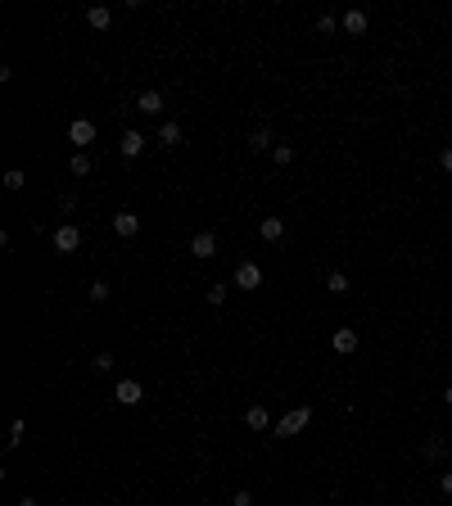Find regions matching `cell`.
Instances as JSON below:
<instances>
[{
  "label": "cell",
  "instance_id": "obj_26",
  "mask_svg": "<svg viewBox=\"0 0 452 506\" xmlns=\"http://www.w3.org/2000/svg\"><path fill=\"white\" fill-rule=\"evenodd\" d=\"M335 27H339V19H335V14H321V19H317V32H335Z\"/></svg>",
  "mask_w": 452,
  "mask_h": 506
},
{
  "label": "cell",
  "instance_id": "obj_30",
  "mask_svg": "<svg viewBox=\"0 0 452 506\" xmlns=\"http://www.w3.org/2000/svg\"><path fill=\"white\" fill-rule=\"evenodd\" d=\"M443 402H448V407H452V384H448V389H443Z\"/></svg>",
  "mask_w": 452,
  "mask_h": 506
},
{
  "label": "cell",
  "instance_id": "obj_21",
  "mask_svg": "<svg viewBox=\"0 0 452 506\" xmlns=\"http://www.w3.org/2000/svg\"><path fill=\"white\" fill-rule=\"evenodd\" d=\"M19 443H23V420H14V425H10V439H5V452H14Z\"/></svg>",
  "mask_w": 452,
  "mask_h": 506
},
{
  "label": "cell",
  "instance_id": "obj_19",
  "mask_svg": "<svg viewBox=\"0 0 452 506\" xmlns=\"http://www.w3.org/2000/svg\"><path fill=\"white\" fill-rule=\"evenodd\" d=\"M91 367H95L100 376H104V371H113V353H104V348H100V353L91 357Z\"/></svg>",
  "mask_w": 452,
  "mask_h": 506
},
{
  "label": "cell",
  "instance_id": "obj_24",
  "mask_svg": "<svg viewBox=\"0 0 452 506\" xmlns=\"http://www.w3.org/2000/svg\"><path fill=\"white\" fill-rule=\"evenodd\" d=\"M271 159H276L280 168H285V163H294V145H276V150H271Z\"/></svg>",
  "mask_w": 452,
  "mask_h": 506
},
{
  "label": "cell",
  "instance_id": "obj_23",
  "mask_svg": "<svg viewBox=\"0 0 452 506\" xmlns=\"http://www.w3.org/2000/svg\"><path fill=\"white\" fill-rule=\"evenodd\" d=\"M425 461H443V443L439 439H425Z\"/></svg>",
  "mask_w": 452,
  "mask_h": 506
},
{
  "label": "cell",
  "instance_id": "obj_31",
  "mask_svg": "<svg viewBox=\"0 0 452 506\" xmlns=\"http://www.w3.org/2000/svg\"><path fill=\"white\" fill-rule=\"evenodd\" d=\"M19 506H36V502H32V497H19Z\"/></svg>",
  "mask_w": 452,
  "mask_h": 506
},
{
  "label": "cell",
  "instance_id": "obj_5",
  "mask_svg": "<svg viewBox=\"0 0 452 506\" xmlns=\"http://www.w3.org/2000/svg\"><path fill=\"white\" fill-rule=\"evenodd\" d=\"M113 398H118L122 407H136V402L145 398V389H140V380H118V384H113Z\"/></svg>",
  "mask_w": 452,
  "mask_h": 506
},
{
  "label": "cell",
  "instance_id": "obj_14",
  "mask_svg": "<svg viewBox=\"0 0 452 506\" xmlns=\"http://www.w3.org/2000/svg\"><path fill=\"white\" fill-rule=\"evenodd\" d=\"M249 150H253V154H271V150H276V140H271V131H267V127H258L253 136H249Z\"/></svg>",
  "mask_w": 452,
  "mask_h": 506
},
{
  "label": "cell",
  "instance_id": "obj_22",
  "mask_svg": "<svg viewBox=\"0 0 452 506\" xmlns=\"http://www.w3.org/2000/svg\"><path fill=\"white\" fill-rule=\"evenodd\" d=\"M91 172V154H73V176H87Z\"/></svg>",
  "mask_w": 452,
  "mask_h": 506
},
{
  "label": "cell",
  "instance_id": "obj_17",
  "mask_svg": "<svg viewBox=\"0 0 452 506\" xmlns=\"http://www.w3.org/2000/svg\"><path fill=\"white\" fill-rule=\"evenodd\" d=\"M159 140L168 145V150H172V145H181V127H177V122H163V127H159Z\"/></svg>",
  "mask_w": 452,
  "mask_h": 506
},
{
  "label": "cell",
  "instance_id": "obj_15",
  "mask_svg": "<svg viewBox=\"0 0 452 506\" xmlns=\"http://www.w3.org/2000/svg\"><path fill=\"white\" fill-rule=\"evenodd\" d=\"M87 23H91V27H95V32H104L109 23H113V14H109L104 5H95V10H87Z\"/></svg>",
  "mask_w": 452,
  "mask_h": 506
},
{
  "label": "cell",
  "instance_id": "obj_12",
  "mask_svg": "<svg viewBox=\"0 0 452 506\" xmlns=\"http://www.w3.org/2000/svg\"><path fill=\"white\" fill-rule=\"evenodd\" d=\"M339 27H344L348 36H362V32H366V14H362V10H348L344 19H339Z\"/></svg>",
  "mask_w": 452,
  "mask_h": 506
},
{
  "label": "cell",
  "instance_id": "obj_25",
  "mask_svg": "<svg viewBox=\"0 0 452 506\" xmlns=\"http://www.w3.org/2000/svg\"><path fill=\"white\" fill-rule=\"evenodd\" d=\"M208 303H213V308H222V303H226V285H208Z\"/></svg>",
  "mask_w": 452,
  "mask_h": 506
},
{
  "label": "cell",
  "instance_id": "obj_13",
  "mask_svg": "<svg viewBox=\"0 0 452 506\" xmlns=\"http://www.w3.org/2000/svg\"><path fill=\"white\" fill-rule=\"evenodd\" d=\"M330 344H335V353H353V348H357V330H353V325L335 330V339H330Z\"/></svg>",
  "mask_w": 452,
  "mask_h": 506
},
{
  "label": "cell",
  "instance_id": "obj_2",
  "mask_svg": "<svg viewBox=\"0 0 452 506\" xmlns=\"http://www.w3.org/2000/svg\"><path fill=\"white\" fill-rule=\"evenodd\" d=\"M50 240H54V249H59V253H77V249H82V231H77L73 222H59Z\"/></svg>",
  "mask_w": 452,
  "mask_h": 506
},
{
  "label": "cell",
  "instance_id": "obj_28",
  "mask_svg": "<svg viewBox=\"0 0 452 506\" xmlns=\"http://www.w3.org/2000/svg\"><path fill=\"white\" fill-rule=\"evenodd\" d=\"M439 493H448V497H452V470H443V474H439Z\"/></svg>",
  "mask_w": 452,
  "mask_h": 506
},
{
  "label": "cell",
  "instance_id": "obj_1",
  "mask_svg": "<svg viewBox=\"0 0 452 506\" xmlns=\"http://www.w3.org/2000/svg\"><path fill=\"white\" fill-rule=\"evenodd\" d=\"M308 420H313V407H294V411H285V416L276 420V434H280V439H294Z\"/></svg>",
  "mask_w": 452,
  "mask_h": 506
},
{
  "label": "cell",
  "instance_id": "obj_29",
  "mask_svg": "<svg viewBox=\"0 0 452 506\" xmlns=\"http://www.w3.org/2000/svg\"><path fill=\"white\" fill-rule=\"evenodd\" d=\"M439 168H443V172L452 176V150H443V154H439Z\"/></svg>",
  "mask_w": 452,
  "mask_h": 506
},
{
  "label": "cell",
  "instance_id": "obj_3",
  "mask_svg": "<svg viewBox=\"0 0 452 506\" xmlns=\"http://www.w3.org/2000/svg\"><path fill=\"white\" fill-rule=\"evenodd\" d=\"M113 235H122V240H136V235H140V217L131 213V208L113 213Z\"/></svg>",
  "mask_w": 452,
  "mask_h": 506
},
{
  "label": "cell",
  "instance_id": "obj_10",
  "mask_svg": "<svg viewBox=\"0 0 452 506\" xmlns=\"http://www.w3.org/2000/svg\"><path fill=\"white\" fill-rule=\"evenodd\" d=\"M258 235L267 240V244H276V240H285V222H280V217H262V222H258Z\"/></svg>",
  "mask_w": 452,
  "mask_h": 506
},
{
  "label": "cell",
  "instance_id": "obj_11",
  "mask_svg": "<svg viewBox=\"0 0 452 506\" xmlns=\"http://www.w3.org/2000/svg\"><path fill=\"white\" fill-rule=\"evenodd\" d=\"M118 150H122V159H140V154H145V136H140V131H127Z\"/></svg>",
  "mask_w": 452,
  "mask_h": 506
},
{
  "label": "cell",
  "instance_id": "obj_18",
  "mask_svg": "<svg viewBox=\"0 0 452 506\" xmlns=\"http://www.w3.org/2000/svg\"><path fill=\"white\" fill-rule=\"evenodd\" d=\"M109 294H113V290H109V280H91V290H87V299H91V303H104Z\"/></svg>",
  "mask_w": 452,
  "mask_h": 506
},
{
  "label": "cell",
  "instance_id": "obj_6",
  "mask_svg": "<svg viewBox=\"0 0 452 506\" xmlns=\"http://www.w3.org/2000/svg\"><path fill=\"white\" fill-rule=\"evenodd\" d=\"M190 253H194V258H213V253H217V235H213V231H194V235H190Z\"/></svg>",
  "mask_w": 452,
  "mask_h": 506
},
{
  "label": "cell",
  "instance_id": "obj_8",
  "mask_svg": "<svg viewBox=\"0 0 452 506\" xmlns=\"http://www.w3.org/2000/svg\"><path fill=\"white\" fill-rule=\"evenodd\" d=\"M68 140H73V145H91V140H95V122L77 118L73 127H68Z\"/></svg>",
  "mask_w": 452,
  "mask_h": 506
},
{
  "label": "cell",
  "instance_id": "obj_16",
  "mask_svg": "<svg viewBox=\"0 0 452 506\" xmlns=\"http://www.w3.org/2000/svg\"><path fill=\"white\" fill-rule=\"evenodd\" d=\"M326 290H330V294H339V299H344V294L353 290V285H348V276H344V271H330V276H326Z\"/></svg>",
  "mask_w": 452,
  "mask_h": 506
},
{
  "label": "cell",
  "instance_id": "obj_20",
  "mask_svg": "<svg viewBox=\"0 0 452 506\" xmlns=\"http://www.w3.org/2000/svg\"><path fill=\"white\" fill-rule=\"evenodd\" d=\"M23 181H27L23 168H10V172H5V190H23Z\"/></svg>",
  "mask_w": 452,
  "mask_h": 506
},
{
  "label": "cell",
  "instance_id": "obj_7",
  "mask_svg": "<svg viewBox=\"0 0 452 506\" xmlns=\"http://www.w3.org/2000/svg\"><path fill=\"white\" fill-rule=\"evenodd\" d=\"M136 108L145 113V118H159V113H163V95H159V91H140V95H136Z\"/></svg>",
  "mask_w": 452,
  "mask_h": 506
},
{
  "label": "cell",
  "instance_id": "obj_4",
  "mask_svg": "<svg viewBox=\"0 0 452 506\" xmlns=\"http://www.w3.org/2000/svg\"><path fill=\"white\" fill-rule=\"evenodd\" d=\"M236 285H240V290H262V267H258V262H240V267H236Z\"/></svg>",
  "mask_w": 452,
  "mask_h": 506
},
{
  "label": "cell",
  "instance_id": "obj_27",
  "mask_svg": "<svg viewBox=\"0 0 452 506\" xmlns=\"http://www.w3.org/2000/svg\"><path fill=\"white\" fill-rule=\"evenodd\" d=\"M231 506H253V493H249V488H240V493L231 497Z\"/></svg>",
  "mask_w": 452,
  "mask_h": 506
},
{
  "label": "cell",
  "instance_id": "obj_9",
  "mask_svg": "<svg viewBox=\"0 0 452 506\" xmlns=\"http://www.w3.org/2000/svg\"><path fill=\"white\" fill-rule=\"evenodd\" d=\"M245 425H249V430H267V425H271V416H267V407H262V402H253V407H245Z\"/></svg>",
  "mask_w": 452,
  "mask_h": 506
}]
</instances>
